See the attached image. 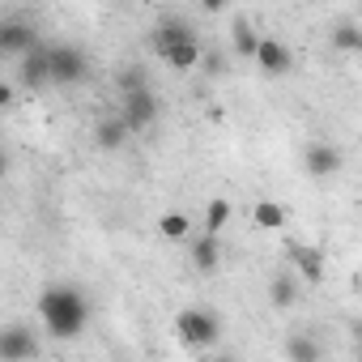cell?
Returning <instances> with one entry per match:
<instances>
[{"mask_svg":"<svg viewBox=\"0 0 362 362\" xmlns=\"http://www.w3.org/2000/svg\"><path fill=\"white\" fill-rule=\"evenodd\" d=\"M39 320L47 328V337L56 341H73L86 332V320H90V303L77 286H47L39 294Z\"/></svg>","mask_w":362,"mask_h":362,"instance_id":"1","label":"cell"},{"mask_svg":"<svg viewBox=\"0 0 362 362\" xmlns=\"http://www.w3.org/2000/svg\"><path fill=\"white\" fill-rule=\"evenodd\" d=\"M175 332L188 349H214L218 337H222V320L209 307H184L175 315Z\"/></svg>","mask_w":362,"mask_h":362,"instance_id":"2","label":"cell"},{"mask_svg":"<svg viewBox=\"0 0 362 362\" xmlns=\"http://www.w3.org/2000/svg\"><path fill=\"white\" fill-rule=\"evenodd\" d=\"M119 115H124V124H128L132 132H145V128L158 119V98H153V90H149V86H132V90H124Z\"/></svg>","mask_w":362,"mask_h":362,"instance_id":"3","label":"cell"},{"mask_svg":"<svg viewBox=\"0 0 362 362\" xmlns=\"http://www.w3.org/2000/svg\"><path fill=\"white\" fill-rule=\"evenodd\" d=\"M39 332L35 328H22V324H9L0 328V362H30L39 358Z\"/></svg>","mask_w":362,"mask_h":362,"instance_id":"4","label":"cell"},{"mask_svg":"<svg viewBox=\"0 0 362 362\" xmlns=\"http://www.w3.org/2000/svg\"><path fill=\"white\" fill-rule=\"evenodd\" d=\"M90 77V60L81 47H52V81L56 86H81Z\"/></svg>","mask_w":362,"mask_h":362,"instance_id":"5","label":"cell"},{"mask_svg":"<svg viewBox=\"0 0 362 362\" xmlns=\"http://www.w3.org/2000/svg\"><path fill=\"white\" fill-rule=\"evenodd\" d=\"M18 81H22V90H47V86H56L52 81V47H30L22 60H18Z\"/></svg>","mask_w":362,"mask_h":362,"instance_id":"6","label":"cell"},{"mask_svg":"<svg viewBox=\"0 0 362 362\" xmlns=\"http://www.w3.org/2000/svg\"><path fill=\"white\" fill-rule=\"evenodd\" d=\"M303 166H307L311 179H332V175H341L345 153H341L337 145H328V141H315V145L303 149Z\"/></svg>","mask_w":362,"mask_h":362,"instance_id":"7","label":"cell"},{"mask_svg":"<svg viewBox=\"0 0 362 362\" xmlns=\"http://www.w3.org/2000/svg\"><path fill=\"white\" fill-rule=\"evenodd\" d=\"M256 69H260L264 77H286V73L294 69V52H290L281 39H260V47H256Z\"/></svg>","mask_w":362,"mask_h":362,"instance_id":"8","label":"cell"},{"mask_svg":"<svg viewBox=\"0 0 362 362\" xmlns=\"http://www.w3.org/2000/svg\"><path fill=\"white\" fill-rule=\"evenodd\" d=\"M30 47H39V35H35V26H26V22H5V26H0V56L22 60Z\"/></svg>","mask_w":362,"mask_h":362,"instance_id":"9","label":"cell"},{"mask_svg":"<svg viewBox=\"0 0 362 362\" xmlns=\"http://www.w3.org/2000/svg\"><path fill=\"white\" fill-rule=\"evenodd\" d=\"M290 260H294V273H298L307 286H320V281H324V252H320V247L294 243V247H290Z\"/></svg>","mask_w":362,"mask_h":362,"instance_id":"10","label":"cell"},{"mask_svg":"<svg viewBox=\"0 0 362 362\" xmlns=\"http://www.w3.org/2000/svg\"><path fill=\"white\" fill-rule=\"evenodd\" d=\"M205 56H201V39L192 35V39H184V43H175V47H166L162 52V64H170L175 73H192L197 64H201Z\"/></svg>","mask_w":362,"mask_h":362,"instance_id":"11","label":"cell"},{"mask_svg":"<svg viewBox=\"0 0 362 362\" xmlns=\"http://www.w3.org/2000/svg\"><path fill=\"white\" fill-rule=\"evenodd\" d=\"M192 35H197V30H192V26H188L184 18H162V22H158V30L149 35V43H153V52L162 56L166 47H175V43H184V39H192Z\"/></svg>","mask_w":362,"mask_h":362,"instance_id":"12","label":"cell"},{"mask_svg":"<svg viewBox=\"0 0 362 362\" xmlns=\"http://www.w3.org/2000/svg\"><path fill=\"white\" fill-rule=\"evenodd\" d=\"M188 260H192V269H197V273H214V269H218V260H222L218 235H209V230H205V235L192 243V256H188Z\"/></svg>","mask_w":362,"mask_h":362,"instance_id":"13","label":"cell"},{"mask_svg":"<svg viewBox=\"0 0 362 362\" xmlns=\"http://www.w3.org/2000/svg\"><path fill=\"white\" fill-rule=\"evenodd\" d=\"M128 132H132V128L124 124V115H115V119H103V124L94 128V145L111 153V149H119V145L128 141Z\"/></svg>","mask_w":362,"mask_h":362,"instance_id":"14","label":"cell"},{"mask_svg":"<svg viewBox=\"0 0 362 362\" xmlns=\"http://www.w3.org/2000/svg\"><path fill=\"white\" fill-rule=\"evenodd\" d=\"M230 43H235V56H243V60H256L260 35H256V26H252L247 18H239V22L230 26Z\"/></svg>","mask_w":362,"mask_h":362,"instance_id":"15","label":"cell"},{"mask_svg":"<svg viewBox=\"0 0 362 362\" xmlns=\"http://www.w3.org/2000/svg\"><path fill=\"white\" fill-rule=\"evenodd\" d=\"M269 303L273 307H294L298 303V277L294 273H277L269 281Z\"/></svg>","mask_w":362,"mask_h":362,"instance_id":"16","label":"cell"},{"mask_svg":"<svg viewBox=\"0 0 362 362\" xmlns=\"http://www.w3.org/2000/svg\"><path fill=\"white\" fill-rule=\"evenodd\" d=\"M252 222H256L260 230H286V209H281L277 201H256V205H252Z\"/></svg>","mask_w":362,"mask_h":362,"instance_id":"17","label":"cell"},{"mask_svg":"<svg viewBox=\"0 0 362 362\" xmlns=\"http://www.w3.org/2000/svg\"><path fill=\"white\" fill-rule=\"evenodd\" d=\"M158 235L170 239V243L188 239V235H192V218H188V214H162V218H158Z\"/></svg>","mask_w":362,"mask_h":362,"instance_id":"18","label":"cell"},{"mask_svg":"<svg viewBox=\"0 0 362 362\" xmlns=\"http://www.w3.org/2000/svg\"><path fill=\"white\" fill-rule=\"evenodd\" d=\"M230 214H235L230 201H226V197H214V201L205 205V230H209V235H222V230L230 226Z\"/></svg>","mask_w":362,"mask_h":362,"instance_id":"19","label":"cell"},{"mask_svg":"<svg viewBox=\"0 0 362 362\" xmlns=\"http://www.w3.org/2000/svg\"><path fill=\"white\" fill-rule=\"evenodd\" d=\"M332 47L345 52V56H358V52H362V30H358L354 22H341V26L332 30Z\"/></svg>","mask_w":362,"mask_h":362,"instance_id":"20","label":"cell"},{"mask_svg":"<svg viewBox=\"0 0 362 362\" xmlns=\"http://www.w3.org/2000/svg\"><path fill=\"white\" fill-rule=\"evenodd\" d=\"M320 354H324V349H320V345H315L311 337H303V332L286 341V358H298V362H315Z\"/></svg>","mask_w":362,"mask_h":362,"instance_id":"21","label":"cell"},{"mask_svg":"<svg viewBox=\"0 0 362 362\" xmlns=\"http://www.w3.org/2000/svg\"><path fill=\"white\" fill-rule=\"evenodd\" d=\"M226 5H230V0H201V9H205V13H222Z\"/></svg>","mask_w":362,"mask_h":362,"instance_id":"22","label":"cell"},{"mask_svg":"<svg viewBox=\"0 0 362 362\" xmlns=\"http://www.w3.org/2000/svg\"><path fill=\"white\" fill-rule=\"evenodd\" d=\"M0 107H13V86H0Z\"/></svg>","mask_w":362,"mask_h":362,"instance_id":"23","label":"cell"},{"mask_svg":"<svg viewBox=\"0 0 362 362\" xmlns=\"http://www.w3.org/2000/svg\"><path fill=\"white\" fill-rule=\"evenodd\" d=\"M141 5H162V0H141Z\"/></svg>","mask_w":362,"mask_h":362,"instance_id":"24","label":"cell"},{"mask_svg":"<svg viewBox=\"0 0 362 362\" xmlns=\"http://www.w3.org/2000/svg\"><path fill=\"white\" fill-rule=\"evenodd\" d=\"M358 358H362V349H358Z\"/></svg>","mask_w":362,"mask_h":362,"instance_id":"25","label":"cell"}]
</instances>
